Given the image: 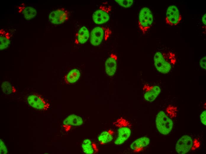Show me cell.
<instances>
[{"label": "cell", "instance_id": "1", "mask_svg": "<svg viewBox=\"0 0 206 154\" xmlns=\"http://www.w3.org/2000/svg\"><path fill=\"white\" fill-rule=\"evenodd\" d=\"M154 60V66L158 71L163 74H167L175 64L176 58L173 52L164 49L163 51L155 53Z\"/></svg>", "mask_w": 206, "mask_h": 154}, {"label": "cell", "instance_id": "2", "mask_svg": "<svg viewBox=\"0 0 206 154\" xmlns=\"http://www.w3.org/2000/svg\"><path fill=\"white\" fill-rule=\"evenodd\" d=\"M114 124L117 128L118 134L114 143L116 145H120L130 137L131 134V124L126 120L120 118L116 120Z\"/></svg>", "mask_w": 206, "mask_h": 154}, {"label": "cell", "instance_id": "3", "mask_svg": "<svg viewBox=\"0 0 206 154\" xmlns=\"http://www.w3.org/2000/svg\"><path fill=\"white\" fill-rule=\"evenodd\" d=\"M155 123L158 131L164 135L168 134L173 126V123L172 120L162 111H160L157 114Z\"/></svg>", "mask_w": 206, "mask_h": 154}, {"label": "cell", "instance_id": "4", "mask_svg": "<svg viewBox=\"0 0 206 154\" xmlns=\"http://www.w3.org/2000/svg\"><path fill=\"white\" fill-rule=\"evenodd\" d=\"M111 33V30L108 28L102 26L95 27L91 32L90 43L93 46H98L102 41L107 40Z\"/></svg>", "mask_w": 206, "mask_h": 154}, {"label": "cell", "instance_id": "5", "mask_svg": "<svg viewBox=\"0 0 206 154\" xmlns=\"http://www.w3.org/2000/svg\"><path fill=\"white\" fill-rule=\"evenodd\" d=\"M153 21V17L150 9L144 7L140 10L139 16L138 26L143 33H145L151 28Z\"/></svg>", "mask_w": 206, "mask_h": 154}, {"label": "cell", "instance_id": "6", "mask_svg": "<svg viewBox=\"0 0 206 154\" xmlns=\"http://www.w3.org/2000/svg\"><path fill=\"white\" fill-rule=\"evenodd\" d=\"M112 7L110 6H101L93 14L92 18L94 22L97 24L106 23L110 19V12Z\"/></svg>", "mask_w": 206, "mask_h": 154}, {"label": "cell", "instance_id": "7", "mask_svg": "<svg viewBox=\"0 0 206 154\" xmlns=\"http://www.w3.org/2000/svg\"><path fill=\"white\" fill-rule=\"evenodd\" d=\"M181 18L180 12L176 5H171L168 7L165 17L167 24L171 26L176 25L180 22Z\"/></svg>", "mask_w": 206, "mask_h": 154}, {"label": "cell", "instance_id": "8", "mask_svg": "<svg viewBox=\"0 0 206 154\" xmlns=\"http://www.w3.org/2000/svg\"><path fill=\"white\" fill-rule=\"evenodd\" d=\"M193 144L191 137L188 135H184L177 141L175 147L176 150L178 154H186L190 150Z\"/></svg>", "mask_w": 206, "mask_h": 154}, {"label": "cell", "instance_id": "9", "mask_svg": "<svg viewBox=\"0 0 206 154\" xmlns=\"http://www.w3.org/2000/svg\"><path fill=\"white\" fill-rule=\"evenodd\" d=\"M69 12L64 8L59 9L51 12L49 14V21L52 24L58 25L64 23L68 19Z\"/></svg>", "mask_w": 206, "mask_h": 154}, {"label": "cell", "instance_id": "10", "mask_svg": "<svg viewBox=\"0 0 206 154\" xmlns=\"http://www.w3.org/2000/svg\"><path fill=\"white\" fill-rule=\"evenodd\" d=\"M27 101L30 106L37 110H46L49 107V104L43 98L37 94L29 95L27 98Z\"/></svg>", "mask_w": 206, "mask_h": 154}, {"label": "cell", "instance_id": "11", "mask_svg": "<svg viewBox=\"0 0 206 154\" xmlns=\"http://www.w3.org/2000/svg\"><path fill=\"white\" fill-rule=\"evenodd\" d=\"M150 142L149 138L143 137L137 139L131 144L130 147L134 152H138L148 146Z\"/></svg>", "mask_w": 206, "mask_h": 154}, {"label": "cell", "instance_id": "12", "mask_svg": "<svg viewBox=\"0 0 206 154\" xmlns=\"http://www.w3.org/2000/svg\"><path fill=\"white\" fill-rule=\"evenodd\" d=\"M105 69L107 74L112 76L115 74L117 68L116 58L114 55H111L106 60L105 62Z\"/></svg>", "mask_w": 206, "mask_h": 154}, {"label": "cell", "instance_id": "13", "mask_svg": "<svg viewBox=\"0 0 206 154\" xmlns=\"http://www.w3.org/2000/svg\"><path fill=\"white\" fill-rule=\"evenodd\" d=\"M83 123V121L82 118L74 114L69 115L63 121V123L66 127L71 126H80Z\"/></svg>", "mask_w": 206, "mask_h": 154}, {"label": "cell", "instance_id": "14", "mask_svg": "<svg viewBox=\"0 0 206 154\" xmlns=\"http://www.w3.org/2000/svg\"><path fill=\"white\" fill-rule=\"evenodd\" d=\"M89 34L87 28L85 26L82 27L76 34L75 43L77 44L85 43L88 39Z\"/></svg>", "mask_w": 206, "mask_h": 154}, {"label": "cell", "instance_id": "15", "mask_svg": "<svg viewBox=\"0 0 206 154\" xmlns=\"http://www.w3.org/2000/svg\"><path fill=\"white\" fill-rule=\"evenodd\" d=\"M81 146L83 152L86 154H94L98 151L96 144L88 139L83 140Z\"/></svg>", "mask_w": 206, "mask_h": 154}, {"label": "cell", "instance_id": "16", "mask_svg": "<svg viewBox=\"0 0 206 154\" xmlns=\"http://www.w3.org/2000/svg\"><path fill=\"white\" fill-rule=\"evenodd\" d=\"M161 91L159 86H154L145 93L144 96V99L147 101L153 102L158 96Z\"/></svg>", "mask_w": 206, "mask_h": 154}, {"label": "cell", "instance_id": "17", "mask_svg": "<svg viewBox=\"0 0 206 154\" xmlns=\"http://www.w3.org/2000/svg\"><path fill=\"white\" fill-rule=\"evenodd\" d=\"M114 134V131L112 130L102 131L98 137V140L101 145L108 143L112 141Z\"/></svg>", "mask_w": 206, "mask_h": 154}, {"label": "cell", "instance_id": "18", "mask_svg": "<svg viewBox=\"0 0 206 154\" xmlns=\"http://www.w3.org/2000/svg\"><path fill=\"white\" fill-rule=\"evenodd\" d=\"M19 11L23 14L24 18L27 20H30L36 16L37 12L33 7L25 6L20 7Z\"/></svg>", "mask_w": 206, "mask_h": 154}, {"label": "cell", "instance_id": "19", "mask_svg": "<svg viewBox=\"0 0 206 154\" xmlns=\"http://www.w3.org/2000/svg\"><path fill=\"white\" fill-rule=\"evenodd\" d=\"M0 49L3 50L8 47L10 43L9 34L2 29L0 31Z\"/></svg>", "mask_w": 206, "mask_h": 154}, {"label": "cell", "instance_id": "20", "mask_svg": "<svg viewBox=\"0 0 206 154\" xmlns=\"http://www.w3.org/2000/svg\"><path fill=\"white\" fill-rule=\"evenodd\" d=\"M80 75V72L78 70L76 69H72L65 76V80L67 83H74L78 80Z\"/></svg>", "mask_w": 206, "mask_h": 154}, {"label": "cell", "instance_id": "21", "mask_svg": "<svg viewBox=\"0 0 206 154\" xmlns=\"http://www.w3.org/2000/svg\"><path fill=\"white\" fill-rule=\"evenodd\" d=\"M1 88L2 92L5 94H10L16 92V89L9 81H5L1 84Z\"/></svg>", "mask_w": 206, "mask_h": 154}, {"label": "cell", "instance_id": "22", "mask_svg": "<svg viewBox=\"0 0 206 154\" xmlns=\"http://www.w3.org/2000/svg\"><path fill=\"white\" fill-rule=\"evenodd\" d=\"M118 4L121 7L125 8H128L133 4V0H115Z\"/></svg>", "mask_w": 206, "mask_h": 154}, {"label": "cell", "instance_id": "23", "mask_svg": "<svg viewBox=\"0 0 206 154\" xmlns=\"http://www.w3.org/2000/svg\"><path fill=\"white\" fill-rule=\"evenodd\" d=\"M0 153L1 154H6L7 153V150L4 142L0 139Z\"/></svg>", "mask_w": 206, "mask_h": 154}, {"label": "cell", "instance_id": "24", "mask_svg": "<svg viewBox=\"0 0 206 154\" xmlns=\"http://www.w3.org/2000/svg\"><path fill=\"white\" fill-rule=\"evenodd\" d=\"M206 57L204 56L202 57L199 61V65L201 67L205 70H206Z\"/></svg>", "mask_w": 206, "mask_h": 154}, {"label": "cell", "instance_id": "25", "mask_svg": "<svg viewBox=\"0 0 206 154\" xmlns=\"http://www.w3.org/2000/svg\"><path fill=\"white\" fill-rule=\"evenodd\" d=\"M200 119L202 123L204 125H206V110L204 111L201 114Z\"/></svg>", "mask_w": 206, "mask_h": 154}, {"label": "cell", "instance_id": "26", "mask_svg": "<svg viewBox=\"0 0 206 154\" xmlns=\"http://www.w3.org/2000/svg\"><path fill=\"white\" fill-rule=\"evenodd\" d=\"M202 22L205 25H206V14H204L203 15L202 18Z\"/></svg>", "mask_w": 206, "mask_h": 154}]
</instances>
